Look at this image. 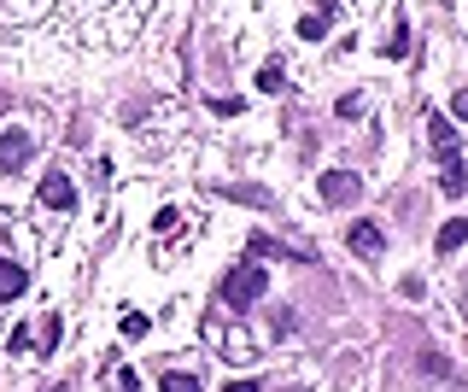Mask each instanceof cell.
I'll use <instances>...</instances> for the list:
<instances>
[{
  "label": "cell",
  "instance_id": "16",
  "mask_svg": "<svg viewBox=\"0 0 468 392\" xmlns=\"http://www.w3.org/2000/svg\"><path fill=\"white\" fill-rule=\"evenodd\" d=\"M422 369H427V375H451V363L439 358V351H427V358H422Z\"/></svg>",
  "mask_w": 468,
  "mask_h": 392
},
{
  "label": "cell",
  "instance_id": "9",
  "mask_svg": "<svg viewBox=\"0 0 468 392\" xmlns=\"http://www.w3.org/2000/svg\"><path fill=\"white\" fill-rule=\"evenodd\" d=\"M463 247H468V217H451L439 229V252H463Z\"/></svg>",
  "mask_w": 468,
  "mask_h": 392
},
{
  "label": "cell",
  "instance_id": "11",
  "mask_svg": "<svg viewBox=\"0 0 468 392\" xmlns=\"http://www.w3.org/2000/svg\"><path fill=\"white\" fill-rule=\"evenodd\" d=\"M59 334H65V322H59V316H42V322H35V340H42V351H53Z\"/></svg>",
  "mask_w": 468,
  "mask_h": 392
},
{
  "label": "cell",
  "instance_id": "6",
  "mask_svg": "<svg viewBox=\"0 0 468 392\" xmlns=\"http://www.w3.org/2000/svg\"><path fill=\"white\" fill-rule=\"evenodd\" d=\"M23 287H30V275H23V264H12V258H0V304H12V299H23Z\"/></svg>",
  "mask_w": 468,
  "mask_h": 392
},
{
  "label": "cell",
  "instance_id": "4",
  "mask_svg": "<svg viewBox=\"0 0 468 392\" xmlns=\"http://www.w3.org/2000/svg\"><path fill=\"white\" fill-rule=\"evenodd\" d=\"M346 247L357 252V258H380V252H387V235H380L375 223H351L346 229Z\"/></svg>",
  "mask_w": 468,
  "mask_h": 392
},
{
  "label": "cell",
  "instance_id": "12",
  "mask_svg": "<svg viewBox=\"0 0 468 392\" xmlns=\"http://www.w3.org/2000/svg\"><path fill=\"white\" fill-rule=\"evenodd\" d=\"M158 387H164V392H200V375H193V369H188V375H182V369H170Z\"/></svg>",
  "mask_w": 468,
  "mask_h": 392
},
{
  "label": "cell",
  "instance_id": "5",
  "mask_svg": "<svg viewBox=\"0 0 468 392\" xmlns=\"http://www.w3.org/2000/svg\"><path fill=\"white\" fill-rule=\"evenodd\" d=\"M357 193H363V182H357L351 170H328V176H323V200L328 205H351Z\"/></svg>",
  "mask_w": 468,
  "mask_h": 392
},
{
  "label": "cell",
  "instance_id": "13",
  "mask_svg": "<svg viewBox=\"0 0 468 392\" xmlns=\"http://www.w3.org/2000/svg\"><path fill=\"white\" fill-rule=\"evenodd\" d=\"M281 82H287V70H281V65H264V70H257V89H264V94H281Z\"/></svg>",
  "mask_w": 468,
  "mask_h": 392
},
{
  "label": "cell",
  "instance_id": "15",
  "mask_svg": "<svg viewBox=\"0 0 468 392\" xmlns=\"http://www.w3.org/2000/svg\"><path fill=\"white\" fill-rule=\"evenodd\" d=\"M123 334H129V340H146V334H153V322H146L141 311H129V316H123Z\"/></svg>",
  "mask_w": 468,
  "mask_h": 392
},
{
  "label": "cell",
  "instance_id": "17",
  "mask_svg": "<svg viewBox=\"0 0 468 392\" xmlns=\"http://www.w3.org/2000/svg\"><path fill=\"white\" fill-rule=\"evenodd\" d=\"M451 112H457L463 124H468V89H457V100H451Z\"/></svg>",
  "mask_w": 468,
  "mask_h": 392
},
{
  "label": "cell",
  "instance_id": "3",
  "mask_svg": "<svg viewBox=\"0 0 468 392\" xmlns=\"http://www.w3.org/2000/svg\"><path fill=\"white\" fill-rule=\"evenodd\" d=\"M30 153H35V141L23 129H6L0 135V176H18L23 164H30Z\"/></svg>",
  "mask_w": 468,
  "mask_h": 392
},
{
  "label": "cell",
  "instance_id": "8",
  "mask_svg": "<svg viewBox=\"0 0 468 392\" xmlns=\"http://www.w3.org/2000/svg\"><path fill=\"white\" fill-rule=\"evenodd\" d=\"M427 135H434V153H439V158H457V129H451L445 117H434V124H427Z\"/></svg>",
  "mask_w": 468,
  "mask_h": 392
},
{
  "label": "cell",
  "instance_id": "10",
  "mask_svg": "<svg viewBox=\"0 0 468 392\" xmlns=\"http://www.w3.org/2000/svg\"><path fill=\"white\" fill-rule=\"evenodd\" d=\"M328 23H334V6H328V12H311V18H299V35H304V42H323Z\"/></svg>",
  "mask_w": 468,
  "mask_h": 392
},
{
  "label": "cell",
  "instance_id": "18",
  "mask_svg": "<svg viewBox=\"0 0 468 392\" xmlns=\"http://www.w3.org/2000/svg\"><path fill=\"white\" fill-rule=\"evenodd\" d=\"M223 392H264V387H257V381H229Z\"/></svg>",
  "mask_w": 468,
  "mask_h": 392
},
{
  "label": "cell",
  "instance_id": "2",
  "mask_svg": "<svg viewBox=\"0 0 468 392\" xmlns=\"http://www.w3.org/2000/svg\"><path fill=\"white\" fill-rule=\"evenodd\" d=\"M35 200H42L47 211H59V217H65V211H77V188H70V176H65V170H47V176H42V188H35Z\"/></svg>",
  "mask_w": 468,
  "mask_h": 392
},
{
  "label": "cell",
  "instance_id": "1",
  "mask_svg": "<svg viewBox=\"0 0 468 392\" xmlns=\"http://www.w3.org/2000/svg\"><path fill=\"white\" fill-rule=\"evenodd\" d=\"M264 293H269V275H264V264H257V258L240 264V269L223 281V304H229V311H246V304H257Z\"/></svg>",
  "mask_w": 468,
  "mask_h": 392
},
{
  "label": "cell",
  "instance_id": "7",
  "mask_svg": "<svg viewBox=\"0 0 468 392\" xmlns=\"http://www.w3.org/2000/svg\"><path fill=\"white\" fill-rule=\"evenodd\" d=\"M439 188H445L451 200H463V193H468V164H463V158H445V170H439Z\"/></svg>",
  "mask_w": 468,
  "mask_h": 392
},
{
  "label": "cell",
  "instance_id": "14",
  "mask_svg": "<svg viewBox=\"0 0 468 392\" xmlns=\"http://www.w3.org/2000/svg\"><path fill=\"white\" fill-rule=\"evenodd\" d=\"M404 53H410V23H398L392 42H387V59H404Z\"/></svg>",
  "mask_w": 468,
  "mask_h": 392
}]
</instances>
